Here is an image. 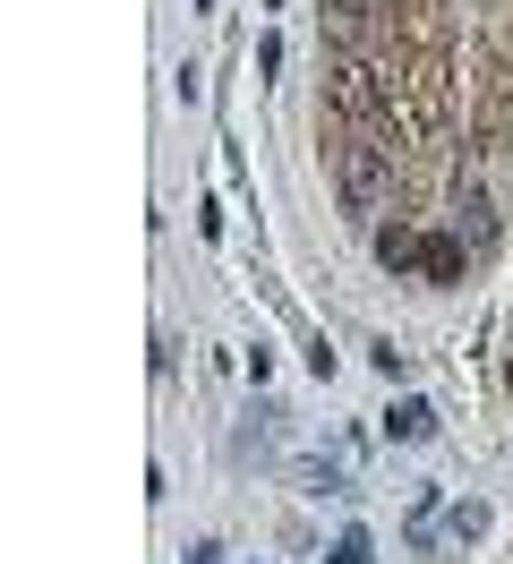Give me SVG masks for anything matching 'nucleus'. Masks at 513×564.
<instances>
[{
  "label": "nucleus",
  "instance_id": "nucleus-1",
  "mask_svg": "<svg viewBox=\"0 0 513 564\" xmlns=\"http://www.w3.org/2000/svg\"><path fill=\"white\" fill-rule=\"evenodd\" d=\"M394 180H403V154L376 138V129H342L334 138V197H342V214L368 223V214L394 197Z\"/></svg>",
  "mask_w": 513,
  "mask_h": 564
},
{
  "label": "nucleus",
  "instance_id": "nucleus-6",
  "mask_svg": "<svg viewBox=\"0 0 513 564\" xmlns=\"http://www.w3.org/2000/svg\"><path fill=\"white\" fill-rule=\"evenodd\" d=\"M300 479H308V496H351V488H342V470H334V462H300Z\"/></svg>",
  "mask_w": 513,
  "mask_h": 564
},
{
  "label": "nucleus",
  "instance_id": "nucleus-10",
  "mask_svg": "<svg viewBox=\"0 0 513 564\" xmlns=\"http://www.w3.org/2000/svg\"><path fill=\"white\" fill-rule=\"evenodd\" d=\"M505 386H513V368H505Z\"/></svg>",
  "mask_w": 513,
  "mask_h": 564
},
{
  "label": "nucleus",
  "instance_id": "nucleus-4",
  "mask_svg": "<svg viewBox=\"0 0 513 564\" xmlns=\"http://www.w3.org/2000/svg\"><path fill=\"white\" fill-rule=\"evenodd\" d=\"M376 265L385 274H419V231L410 223H376Z\"/></svg>",
  "mask_w": 513,
  "mask_h": 564
},
{
  "label": "nucleus",
  "instance_id": "nucleus-3",
  "mask_svg": "<svg viewBox=\"0 0 513 564\" xmlns=\"http://www.w3.org/2000/svg\"><path fill=\"white\" fill-rule=\"evenodd\" d=\"M385 436H394V445H428V436H437V402H419V393H403V402L385 411Z\"/></svg>",
  "mask_w": 513,
  "mask_h": 564
},
{
  "label": "nucleus",
  "instance_id": "nucleus-8",
  "mask_svg": "<svg viewBox=\"0 0 513 564\" xmlns=\"http://www.w3.org/2000/svg\"><path fill=\"white\" fill-rule=\"evenodd\" d=\"M325 564H368V539L351 530V539H342V547H334V556H325Z\"/></svg>",
  "mask_w": 513,
  "mask_h": 564
},
{
  "label": "nucleus",
  "instance_id": "nucleus-2",
  "mask_svg": "<svg viewBox=\"0 0 513 564\" xmlns=\"http://www.w3.org/2000/svg\"><path fill=\"white\" fill-rule=\"evenodd\" d=\"M462 265H471V240H445V231H437V240H419V282H437V291H445V282H462Z\"/></svg>",
  "mask_w": 513,
  "mask_h": 564
},
{
  "label": "nucleus",
  "instance_id": "nucleus-5",
  "mask_svg": "<svg viewBox=\"0 0 513 564\" xmlns=\"http://www.w3.org/2000/svg\"><path fill=\"white\" fill-rule=\"evenodd\" d=\"M445 530H453V539H479V530H488V505H471V496H462V505L445 513Z\"/></svg>",
  "mask_w": 513,
  "mask_h": 564
},
{
  "label": "nucleus",
  "instance_id": "nucleus-7",
  "mask_svg": "<svg viewBox=\"0 0 513 564\" xmlns=\"http://www.w3.org/2000/svg\"><path fill=\"white\" fill-rule=\"evenodd\" d=\"M368 359H376V377H385V386H394V377H410V351H394V343H376Z\"/></svg>",
  "mask_w": 513,
  "mask_h": 564
},
{
  "label": "nucleus",
  "instance_id": "nucleus-9",
  "mask_svg": "<svg viewBox=\"0 0 513 564\" xmlns=\"http://www.w3.org/2000/svg\"><path fill=\"white\" fill-rule=\"evenodd\" d=\"M189 564H223V547H214V539H205V547H189Z\"/></svg>",
  "mask_w": 513,
  "mask_h": 564
}]
</instances>
